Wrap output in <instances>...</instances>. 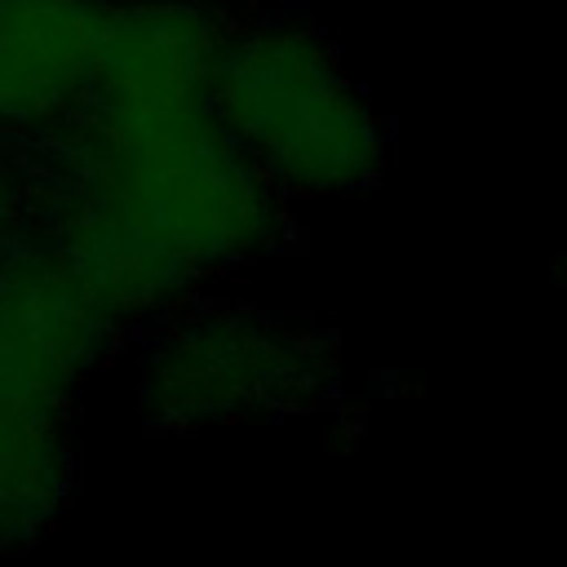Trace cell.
<instances>
[{
    "label": "cell",
    "instance_id": "6da1fadb",
    "mask_svg": "<svg viewBox=\"0 0 567 567\" xmlns=\"http://www.w3.org/2000/svg\"><path fill=\"white\" fill-rule=\"evenodd\" d=\"M53 261L111 319H159L195 284L279 248L288 199L213 106V89L93 84Z\"/></svg>",
    "mask_w": 567,
    "mask_h": 567
},
{
    "label": "cell",
    "instance_id": "7a4b0ae2",
    "mask_svg": "<svg viewBox=\"0 0 567 567\" xmlns=\"http://www.w3.org/2000/svg\"><path fill=\"white\" fill-rule=\"evenodd\" d=\"M213 106L284 199H346L385 177L390 120L306 22L226 27Z\"/></svg>",
    "mask_w": 567,
    "mask_h": 567
},
{
    "label": "cell",
    "instance_id": "3957f363",
    "mask_svg": "<svg viewBox=\"0 0 567 567\" xmlns=\"http://www.w3.org/2000/svg\"><path fill=\"white\" fill-rule=\"evenodd\" d=\"M137 390L146 416L168 430L235 425L261 412L315 403L332 385V350L319 332L252 306H190L159 315Z\"/></svg>",
    "mask_w": 567,
    "mask_h": 567
},
{
    "label": "cell",
    "instance_id": "277c9868",
    "mask_svg": "<svg viewBox=\"0 0 567 567\" xmlns=\"http://www.w3.org/2000/svg\"><path fill=\"white\" fill-rule=\"evenodd\" d=\"M111 319L53 261L0 266V399L62 412L111 337Z\"/></svg>",
    "mask_w": 567,
    "mask_h": 567
},
{
    "label": "cell",
    "instance_id": "5b68a950",
    "mask_svg": "<svg viewBox=\"0 0 567 567\" xmlns=\"http://www.w3.org/2000/svg\"><path fill=\"white\" fill-rule=\"evenodd\" d=\"M106 0H0V133L80 115L93 93Z\"/></svg>",
    "mask_w": 567,
    "mask_h": 567
},
{
    "label": "cell",
    "instance_id": "8992f818",
    "mask_svg": "<svg viewBox=\"0 0 567 567\" xmlns=\"http://www.w3.org/2000/svg\"><path fill=\"white\" fill-rule=\"evenodd\" d=\"M9 235H13V195H9V182L0 173V266L9 261Z\"/></svg>",
    "mask_w": 567,
    "mask_h": 567
},
{
    "label": "cell",
    "instance_id": "52a82bcc",
    "mask_svg": "<svg viewBox=\"0 0 567 567\" xmlns=\"http://www.w3.org/2000/svg\"><path fill=\"white\" fill-rule=\"evenodd\" d=\"M9 408H22V403H9V399H0V412H9ZM27 412H35V408H27Z\"/></svg>",
    "mask_w": 567,
    "mask_h": 567
}]
</instances>
